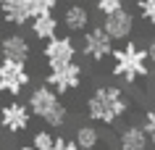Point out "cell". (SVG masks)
<instances>
[{"instance_id": "obj_14", "label": "cell", "mask_w": 155, "mask_h": 150, "mask_svg": "<svg viewBox=\"0 0 155 150\" xmlns=\"http://www.w3.org/2000/svg\"><path fill=\"white\" fill-rule=\"evenodd\" d=\"M29 26H32V34L40 42H48V40H53V37H58V18H55V13L32 18V24H29Z\"/></svg>"}, {"instance_id": "obj_25", "label": "cell", "mask_w": 155, "mask_h": 150, "mask_svg": "<svg viewBox=\"0 0 155 150\" xmlns=\"http://www.w3.org/2000/svg\"><path fill=\"white\" fill-rule=\"evenodd\" d=\"M3 105H5V103H3V100H0V111H3Z\"/></svg>"}, {"instance_id": "obj_3", "label": "cell", "mask_w": 155, "mask_h": 150, "mask_svg": "<svg viewBox=\"0 0 155 150\" xmlns=\"http://www.w3.org/2000/svg\"><path fill=\"white\" fill-rule=\"evenodd\" d=\"M26 108L29 113L45 121L48 129H63L66 118H68V108H66L61 98L55 92L45 87V84H37L32 92H29V100H26Z\"/></svg>"}, {"instance_id": "obj_20", "label": "cell", "mask_w": 155, "mask_h": 150, "mask_svg": "<svg viewBox=\"0 0 155 150\" xmlns=\"http://www.w3.org/2000/svg\"><path fill=\"white\" fill-rule=\"evenodd\" d=\"M137 8H139V13H142L145 21L155 24V0H137Z\"/></svg>"}, {"instance_id": "obj_11", "label": "cell", "mask_w": 155, "mask_h": 150, "mask_svg": "<svg viewBox=\"0 0 155 150\" xmlns=\"http://www.w3.org/2000/svg\"><path fill=\"white\" fill-rule=\"evenodd\" d=\"M63 26L71 34H84L92 26L90 8L82 5V3H71V5H66V11H63Z\"/></svg>"}, {"instance_id": "obj_5", "label": "cell", "mask_w": 155, "mask_h": 150, "mask_svg": "<svg viewBox=\"0 0 155 150\" xmlns=\"http://www.w3.org/2000/svg\"><path fill=\"white\" fill-rule=\"evenodd\" d=\"M32 74L26 63H16V61H5L0 58V92L8 98H18L21 92L29 87Z\"/></svg>"}, {"instance_id": "obj_9", "label": "cell", "mask_w": 155, "mask_h": 150, "mask_svg": "<svg viewBox=\"0 0 155 150\" xmlns=\"http://www.w3.org/2000/svg\"><path fill=\"white\" fill-rule=\"evenodd\" d=\"M100 26H103V32L113 42H129L131 32H134V13L121 8V11H116V13H110V16H105Z\"/></svg>"}, {"instance_id": "obj_6", "label": "cell", "mask_w": 155, "mask_h": 150, "mask_svg": "<svg viewBox=\"0 0 155 150\" xmlns=\"http://www.w3.org/2000/svg\"><path fill=\"white\" fill-rule=\"evenodd\" d=\"M42 58L48 63V68H58V66H66L76 61V42H74L71 34H58L53 40L45 42L42 48Z\"/></svg>"}, {"instance_id": "obj_8", "label": "cell", "mask_w": 155, "mask_h": 150, "mask_svg": "<svg viewBox=\"0 0 155 150\" xmlns=\"http://www.w3.org/2000/svg\"><path fill=\"white\" fill-rule=\"evenodd\" d=\"M29 124H32V113H29V108H26V103L11 100V103L3 105V111H0V126H3L8 134L26 132Z\"/></svg>"}, {"instance_id": "obj_4", "label": "cell", "mask_w": 155, "mask_h": 150, "mask_svg": "<svg viewBox=\"0 0 155 150\" xmlns=\"http://www.w3.org/2000/svg\"><path fill=\"white\" fill-rule=\"evenodd\" d=\"M82 82H84V68L76 61L58 68H48V74H45V87H50L55 95H68V92L79 90Z\"/></svg>"}, {"instance_id": "obj_1", "label": "cell", "mask_w": 155, "mask_h": 150, "mask_svg": "<svg viewBox=\"0 0 155 150\" xmlns=\"http://www.w3.org/2000/svg\"><path fill=\"white\" fill-rule=\"evenodd\" d=\"M84 111H87L90 121L103 124V126H113L116 121H121L129 113V98L121 87L103 84V87L90 92V98L84 103Z\"/></svg>"}, {"instance_id": "obj_23", "label": "cell", "mask_w": 155, "mask_h": 150, "mask_svg": "<svg viewBox=\"0 0 155 150\" xmlns=\"http://www.w3.org/2000/svg\"><path fill=\"white\" fill-rule=\"evenodd\" d=\"M13 150H34L32 145H18V148H13Z\"/></svg>"}, {"instance_id": "obj_22", "label": "cell", "mask_w": 155, "mask_h": 150, "mask_svg": "<svg viewBox=\"0 0 155 150\" xmlns=\"http://www.w3.org/2000/svg\"><path fill=\"white\" fill-rule=\"evenodd\" d=\"M145 53H147V61H150V63H155V37H153L150 42H147Z\"/></svg>"}, {"instance_id": "obj_2", "label": "cell", "mask_w": 155, "mask_h": 150, "mask_svg": "<svg viewBox=\"0 0 155 150\" xmlns=\"http://www.w3.org/2000/svg\"><path fill=\"white\" fill-rule=\"evenodd\" d=\"M113 74L124 79L126 84H134L139 79L150 76V61H147L145 48H139L137 42H124L121 48H113Z\"/></svg>"}, {"instance_id": "obj_15", "label": "cell", "mask_w": 155, "mask_h": 150, "mask_svg": "<svg viewBox=\"0 0 155 150\" xmlns=\"http://www.w3.org/2000/svg\"><path fill=\"white\" fill-rule=\"evenodd\" d=\"M100 140H103V134H100V129L95 124H82L76 129V134H74V142L82 150H97Z\"/></svg>"}, {"instance_id": "obj_10", "label": "cell", "mask_w": 155, "mask_h": 150, "mask_svg": "<svg viewBox=\"0 0 155 150\" xmlns=\"http://www.w3.org/2000/svg\"><path fill=\"white\" fill-rule=\"evenodd\" d=\"M0 55L5 61H16V63H26V61L32 58V42L26 40L24 34H5L3 40H0Z\"/></svg>"}, {"instance_id": "obj_24", "label": "cell", "mask_w": 155, "mask_h": 150, "mask_svg": "<svg viewBox=\"0 0 155 150\" xmlns=\"http://www.w3.org/2000/svg\"><path fill=\"white\" fill-rule=\"evenodd\" d=\"M5 3H8V0H0V5H5Z\"/></svg>"}, {"instance_id": "obj_19", "label": "cell", "mask_w": 155, "mask_h": 150, "mask_svg": "<svg viewBox=\"0 0 155 150\" xmlns=\"http://www.w3.org/2000/svg\"><path fill=\"white\" fill-rule=\"evenodd\" d=\"M142 129H145V134H147V140H150V145H155V105L145 111V118H142Z\"/></svg>"}, {"instance_id": "obj_18", "label": "cell", "mask_w": 155, "mask_h": 150, "mask_svg": "<svg viewBox=\"0 0 155 150\" xmlns=\"http://www.w3.org/2000/svg\"><path fill=\"white\" fill-rule=\"evenodd\" d=\"M95 8H97L100 16L105 18V16H110V13L124 8V0H95Z\"/></svg>"}, {"instance_id": "obj_17", "label": "cell", "mask_w": 155, "mask_h": 150, "mask_svg": "<svg viewBox=\"0 0 155 150\" xmlns=\"http://www.w3.org/2000/svg\"><path fill=\"white\" fill-rule=\"evenodd\" d=\"M29 8H32V16H48V13H55L58 8V0H26Z\"/></svg>"}, {"instance_id": "obj_21", "label": "cell", "mask_w": 155, "mask_h": 150, "mask_svg": "<svg viewBox=\"0 0 155 150\" xmlns=\"http://www.w3.org/2000/svg\"><path fill=\"white\" fill-rule=\"evenodd\" d=\"M53 150H82V148L74 140H68V137H55V148Z\"/></svg>"}, {"instance_id": "obj_12", "label": "cell", "mask_w": 155, "mask_h": 150, "mask_svg": "<svg viewBox=\"0 0 155 150\" xmlns=\"http://www.w3.org/2000/svg\"><path fill=\"white\" fill-rule=\"evenodd\" d=\"M0 16L5 18L11 26H24V24H32V8L26 0H8L5 5H0Z\"/></svg>"}, {"instance_id": "obj_7", "label": "cell", "mask_w": 155, "mask_h": 150, "mask_svg": "<svg viewBox=\"0 0 155 150\" xmlns=\"http://www.w3.org/2000/svg\"><path fill=\"white\" fill-rule=\"evenodd\" d=\"M82 53L87 55L90 61L100 63V61L110 58V53H113V40L103 32V26H90L82 37Z\"/></svg>"}, {"instance_id": "obj_13", "label": "cell", "mask_w": 155, "mask_h": 150, "mask_svg": "<svg viewBox=\"0 0 155 150\" xmlns=\"http://www.w3.org/2000/svg\"><path fill=\"white\" fill-rule=\"evenodd\" d=\"M150 140H147L142 124H129L118 132V150H147Z\"/></svg>"}, {"instance_id": "obj_16", "label": "cell", "mask_w": 155, "mask_h": 150, "mask_svg": "<svg viewBox=\"0 0 155 150\" xmlns=\"http://www.w3.org/2000/svg\"><path fill=\"white\" fill-rule=\"evenodd\" d=\"M32 148L34 150H53L55 148V134L50 129H37L32 134Z\"/></svg>"}]
</instances>
